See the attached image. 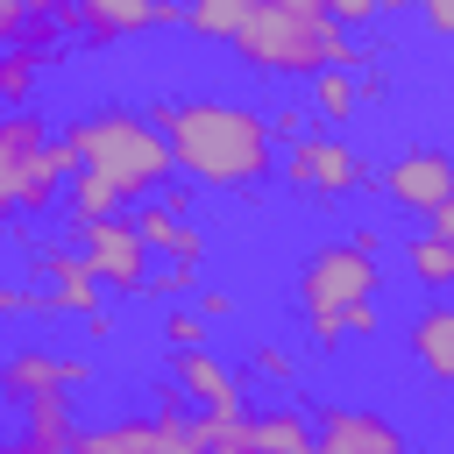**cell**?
<instances>
[{
    "mask_svg": "<svg viewBox=\"0 0 454 454\" xmlns=\"http://www.w3.org/2000/svg\"><path fill=\"white\" fill-rule=\"evenodd\" d=\"M142 291L177 305V298H192V291H199V262H163V270H149V277H142Z\"/></svg>",
    "mask_w": 454,
    "mask_h": 454,
    "instance_id": "603a6c76",
    "label": "cell"
},
{
    "mask_svg": "<svg viewBox=\"0 0 454 454\" xmlns=\"http://www.w3.org/2000/svg\"><path fill=\"white\" fill-rule=\"evenodd\" d=\"M85 340H114V312H106V305L85 312Z\"/></svg>",
    "mask_w": 454,
    "mask_h": 454,
    "instance_id": "1f68e13d",
    "label": "cell"
},
{
    "mask_svg": "<svg viewBox=\"0 0 454 454\" xmlns=\"http://www.w3.org/2000/svg\"><path fill=\"white\" fill-rule=\"evenodd\" d=\"M14 312H35V291H21V284H0V319H14Z\"/></svg>",
    "mask_w": 454,
    "mask_h": 454,
    "instance_id": "f546056e",
    "label": "cell"
},
{
    "mask_svg": "<svg viewBox=\"0 0 454 454\" xmlns=\"http://www.w3.org/2000/svg\"><path fill=\"white\" fill-rule=\"evenodd\" d=\"M163 149L170 170H184L192 192H248L270 177L277 142H270V114L248 99H220V92H192V99H156L142 114Z\"/></svg>",
    "mask_w": 454,
    "mask_h": 454,
    "instance_id": "6da1fadb",
    "label": "cell"
},
{
    "mask_svg": "<svg viewBox=\"0 0 454 454\" xmlns=\"http://www.w3.org/2000/svg\"><path fill=\"white\" fill-rule=\"evenodd\" d=\"M397 262H404L411 284H426V291H447V284H454V241H440V234H404Z\"/></svg>",
    "mask_w": 454,
    "mask_h": 454,
    "instance_id": "e0dca14e",
    "label": "cell"
},
{
    "mask_svg": "<svg viewBox=\"0 0 454 454\" xmlns=\"http://www.w3.org/2000/svg\"><path fill=\"white\" fill-rule=\"evenodd\" d=\"M21 0H0V50H14V35H21Z\"/></svg>",
    "mask_w": 454,
    "mask_h": 454,
    "instance_id": "4dcf8cb0",
    "label": "cell"
},
{
    "mask_svg": "<svg viewBox=\"0 0 454 454\" xmlns=\"http://www.w3.org/2000/svg\"><path fill=\"white\" fill-rule=\"evenodd\" d=\"M156 206H163V213H177V220H192V184H163V192H156Z\"/></svg>",
    "mask_w": 454,
    "mask_h": 454,
    "instance_id": "f1b7e54d",
    "label": "cell"
},
{
    "mask_svg": "<svg viewBox=\"0 0 454 454\" xmlns=\"http://www.w3.org/2000/svg\"><path fill=\"white\" fill-rule=\"evenodd\" d=\"M234 312H241V298H234V291H220V284H213V291H199V319H234Z\"/></svg>",
    "mask_w": 454,
    "mask_h": 454,
    "instance_id": "4316f807",
    "label": "cell"
},
{
    "mask_svg": "<svg viewBox=\"0 0 454 454\" xmlns=\"http://www.w3.org/2000/svg\"><path fill=\"white\" fill-rule=\"evenodd\" d=\"M248 7H255V0H184V14H177V21H184L192 35H206V43H227V35H234V21H241Z\"/></svg>",
    "mask_w": 454,
    "mask_h": 454,
    "instance_id": "d6986e66",
    "label": "cell"
},
{
    "mask_svg": "<svg viewBox=\"0 0 454 454\" xmlns=\"http://www.w3.org/2000/svg\"><path fill=\"white\" fill-rule=\"evenodd\" d=\"M92 383V355H57V348H14L0 362V404H28L43 390H85Z\"/></svg>",
    "mask_w": 454,
    "mask_h": 454,
    "instance_id": "30bf717a",
    "label": "cell"
},
{
    "mask_svg": "<svg viewBox=\"0 0 454 454\" xmlns=\"http://www.w3.org/2000/svg\"><path fill=\"white\" fill-rule=\"evenodd\" d=\"M184 390L163 383L156 390V411L149 419H106V426H78L64 454H199L192 433H184Z\"/></svg>",
    "mask_w": 454,
    "mask_h": 454,
    "instance_id": "5b68a950",
    "label": "cell"
},
{
    "mask_svg": "<svg viewBox=\"0 0 454 454\" xmlns=\"http://www.w3.org/2000/svg\"><path fill=\"white\" fill-rule=\"evenodd\" d=\"M170 383L184 390L192 411H234V419L248 411V376L213 348H170Z\"/></svg>",
    "mask_w": 454,
    "mask_h": 454,
    "instance_id": "8fae6325",
    "label": "cell"
},
{
    "mask_svg": "<svg viewBox=\"0 0 454 454\" xmlns=\"http://www.w3.org/2000/svg\"><path fill=\"white\" fill-rule=\"evenodd\" d=\"M284 184H291V192H305V199H348V192H362V184H369V163L355 156V142H348V135L319 128V135L284 142Z\"/></svg>",
    "mask_w": 454,
    "mask_h": 454,
    "instance_id": "8992f818",
    "label": "cell"
},
{
    "mask_svg": "<svg viewBox=\"0 0 454 454\" xmlns=\"http://www.w3.org/2000/svg\"><path fill=\"white\" fill-rule=\"evenodd\" d=\"M241 376H255V383H277V390H284V383H298V355H291V348H277V340H255Z\"/></svg>",
    "mask_w": 454,
    "mask_h": 454,
    "instance_id": "7402d4cb",
    "label": "cell"
},
{
    "mask_svg": "<svg viewBox=\"0 0 454 454\" xmlns=\"http://www.w3.org/2000/svg\"><path fill=\"white\" fill-rule=\"evenodd\" d=\"M64 199H71V220H106V213H128V206L114 199V184H106V177H92V170H71V177H64Z\"/></svg>",
    "mask_w": 454,
    "mask_h": 454,
    "instance_id": "ffe728a7",
    "label": "cell"
},
{
    "mask_svg": "<svg viewBox=\"0 0 454 454\" xmlns=\"http://www.w3.org/2000/svg\"><path fill=\"white\" fill-rule=\"evenodd\" d=\"M419 0H376V14H411Z\"/></svg>",
    "mask_w": 454,
    "mask_h": 454,
    "instance_id": "e575fe53",
    "label": "cell"
},
{
    "mask_svg": "<svg viewBox=\"0 0 454 454\" xmlns=\"http://www.w3.org/2000/svg\"><path fill=\"white\" fill-rule=\"evenodd\" d=\"M277 7H305V14H326V0H277Z\"/></svg>",
    "mask_w": 454,
    "mask_h": 454,
    "instance_id": "d590c367",
    "label": "cell"
},
{
    "mask_svg": "<svg viewBox=\"0 0 454 454\" xmlns=\"http://www.w3.org/2000/svg\"><path fill=\"white\" fill-rule=\"evenodd\" d=\"M227 50H234L248 71H262V78H319V71H355V64H362L355 35H340L326 14L277 7V0H255V7L234 21Z\"/></svg>",
    "mask_w": 454,
    "mask_h": 454,
    "instance_id": "7a4b0ae2",
    "label": "cell"
},
{
    "mask_svg": "<svg viewBox=\"0 0 454 454\" xmlns=\"http://www.w3.org/2000/svg\"><path fill=\"white\" fill-rule=\"evenodd\" d=\"M383 284V262L355 241H319L305 262H298V305H305V326L312 319H333L348 305H369Z\"/></svg>",
    "mask_w": 454,
    "mask_h": 454,
    "instance_id": "277c9868",
    "label": "cell"
},
{
    "mask_svg": "<svg viewBox=\"0 0 454 454\" xmlns=\"http://www.w3.org/2000/svg\"><path fill=\"white\" fill-rule=\"evenodd\" d=\"M163 340H170V348H206V319L184 312V305H170V312H163Z\"/></svg>",
    "mask_w": 454,
    "mask_h": 454,
    "instance_id": "cb8c5ba5",
    "label": "cell"
},
{
    "mask_svg": "<svg viewBox=\"0 0 454 454\" xmlns=\"http://www.w3.org/2000/svg\"><path fill=\"white\" fill-rule=\"evenodd\" d=\"M241 440L255 454H312V426H305V404H262V411H241Z\"/></svg>",
    "mask_w": 454,
    "mask_h": 454,
    "instance_id": "5bb4252c",
    "label": "cell"
},
{
    "mask_svg": "<svg viewBox=\"0 0 454 454\" xmlns=\"http://www.w3.org/2000/svg\"><path fill=\"white\" fill-rule=\"evenodd\" d=\"M78 234V255L92 270V284H114V291H142V277L156 270V255L142 248V234L128 227V213H106V220H71Z\"/></svg>",
    "mask_w": 454,
    "mask_h": 454,
    "instance_id": "ba28073f",
    "label": "cell"
},
{
    "mask_svg": "<svg viewBox=\"0 0 454 454\" xmlns=\"http://www.w3.org/2000/svg\"><path fill=\"white\" fill-rule=\"evenodd\" d=\"M21 213V156H0V220Z\"/></svg>",
    "mask_w": 454,
    "mask_h": 454,
    "instance_id": "484cf974",
    "label": "cell"
},
{
    "mask_svg": "<svg viewBox=\"0 0 454 454\" xmlns=\"http://www.w3.org/2000/svg\"><path fill=\"white\" fill-rule=\"evenodd\" d=\"M21 14H50V21L71 28V0H21Z\"/></svg>",
    "mask_w": 454,
    "mask_h": 454,
    "instance_id": "d6a6232c",
    "label": "cell"
},
{
    "mask_svg": "<svg viewBox=\"0 0 454 454\" xmlns=\"http://www.w3.org/2000/svg\"><path fill=\"white\" fill-rule=\"evenodd\" d=\"M404 348L419 355V369H426L433 383H454V312H447L440 298L404 326Z\"/></svg>",
    "mask_w": 454,
    "mask_h": 454,
    "instance_id": "9a60e30c",
    "label": "cell"
},
{
    "mask_svg": "<svg viewBox=\"0 0 454 454\" xmlns=\"http://www.w3.org/2000/svg\"><path fill=\"white\" fill-rule=\"evenodd\" d=\"M213 454H255V447H248V440H227V447H213Z\"/></svg>",
    "mask_w": 454,
    "mask_h": 454,
    "instance_id": "8d00e7d4",
    "label": "cell"
},
{
    "mask_svg": "<svg viewBox=\"0 0 454 454\" xmlns=\"http://www.w3.org/2000/svg\"><path fill=\"white\" fill-rule=\"evenodd\" d=\"M128 227H135V234H142V248H149V255H163V262H199V255H206V234H199L192 220L163 213L156 199H135Z\"/></svg>",
    "mask_w": 454,
    "mask_h": 454,
    "instance_id": "4fadbf2b",
    "label": "cell"
},
{
    "mask_svg": "<svg viewBox=\"0 0 454 454\" xmlns=\"http://www.w3.org/2000/svg\"><path fill=\"white\" fill-rule=\"evenodd\" d=\"M0 454H50V447H35V440H0Z\"/></svg>",
    "mask_w": 454,
    "mask_h": 454,
    "instance_id": "836d02e7",
    "label": "cell"
},
{
    "mask_svg": "<svg viewBox=\"0 0 454 454\" xmlns=\"http://www.w3.org/2000/svg\"><path fill=\"white\" fill-rule=\"evenodd\" d=\"M28 99H35V57L0 50V106H7V114H21Z\"/></svg>",
    "mask_w": 454,
    "mask_h": 454,
    "instance_id": "44dd1931",
    "label": "cell"
},
{
    "mask_svg": "<svg viewBox=\"0 0 454 454\" xmlns=\"http://www.w3.org/2000/svg\"><path fill=\"white\" fill-rule=\"evenodd\" d=\"M57 142L71 149L78 170L106 177L121 206L156 199V192L170 184V149H163V135H156L142 114H128V106H92V114H78Z\"/></svg>",
    "mask_w": 454,
    "mask_h": 454,
    "instance_id": "3957f363",
    "label": "cell"
},
{
    "mask_svg": "<svg viewBox=\"0 0 454 454\" xmlns=\"http://www.w3.org/2000/svg\"><path fill=\"white\" fill-rule=\"evenodd\" d=\"M326 21H333L340 35H355V28L376 21V0H326Z\"/></svg>",
    "mask_w": 454,
    "mask_h": 454,
    "instance_id": "d4e9b609",
    "label": "cell"
},
{
    "mask_svg": "<svg viewBox=\"0 0 454 454\" xmlns=\"http://www.w3.org/2000/svg\"><path fill=\"white\" fill-rule=\"evenodd\" d=\"M177 14H184V0H71V28L85 43H128V35H149Z\"/></svg>",
    "mask_w": 454,
    "mask_h": 454,
    "instance_id": "7c38bea8",
    "label": "cell"
},
{
    "mask_svg": "<svg viewBox=\"0 0 454 454\" xmlns=\"http://www.w3.org/2000/svg\"><path fill=\"white\" fill-rule=\"evenodd\" d=\"M419 14H426V28H433L440 43L454 35V0H419Z\"/></svg>",
    "mask_w": 454,
    "mask_h": 454,
    "instance_id": "83f0119b",
    "label": "cell"
},
{
    "mask_svg": "<svg viewBox=\"0 0 454 454\" xmlns=\"http://www.w3.org/2000/svg\"><path fill=\"white\" fill-rule=\"evenodd\" d=\"M312 114L340 135V128L362 114V85H355V71H319V78H312Z\"/></svg>",
    "mask_w": 454,
    "mask_h": 454,
    "instance_id": "ac0fdd59",
    "label": "cell"
},
{
    "mask_svg": "<svg viewBox=\"0 0 454 454\" xmlns=\"http://www.w3.org/2000/svg\"><path fill=\"white\" fill-rule=\"evenodd\" d=\"M376 184L397 213H440L447 192H454V163H447V149H397L376 170Z\"/></svg>",
    "mask_w": 454,
    "mask_h": 454,
    "instance_id": "9c48e42d",
    "label": "cell"
},
{
    "mask_svg": "<svg viewBox=\"0 0 454 454\" xmlns=\"http://www.w3.org/2000/svg\"><path fill=\"white\" fill-rule=\"evenodd\" d=\"M71 433H78V419H71V390H43V397H28V404H21V440H35V447L64 454V447H71Z\"/></svg>",
    "mask_w": 454,
    "mask_h": 454,
    "instance_id": "2e32d148",
    "label": "cell"
},
{
    "mask_svg": "<svg viewBox=\"0 0 454 454\" xmlns=\"http://www.w3.org/2000/svg\"><path fill=\"white\" fill-rule=\"evenodd\" d=\"M305 426H312V454H411L404 426L383 419V411H369V404L326 397V404L305 411Z\"/></svg>",
    "mask_w": 454,
    "mask_h": 454,
    "instance_id": "52a82bcc",
    "label": "cell"
}]
</instances>
